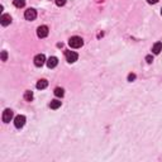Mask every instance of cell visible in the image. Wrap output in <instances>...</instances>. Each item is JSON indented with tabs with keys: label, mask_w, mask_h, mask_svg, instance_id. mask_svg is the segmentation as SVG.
<instances>
[{
	"label": "cell",
	"mask_w": 162,
	"mask_h": 162,
	"mask_svg": "<svg viewBox=\"0 0 162 162\" xmlns=\"http://www.w3.org/2000/svg\"><path fill=\"white\" fill-rule=\"evenodd\" d=\"M69 45L70 47H72V48H80V47L84 45V41H82L81 37H71L69 41Z\"/></svg>",
	"instance_id": "cell-1"
},
{
	"label": "cell",
	"mask_w": 162,
	"mask_h": 162,
	"mask_svg": "<svg viewBox=\"0 0 162 162\" xmlns=\"http://www.w3.org/2000/svg\"><path fill=\"white\" fill-rule=\"evenodd\" d=\"M77 58H79V55L76 53V52H73V51H66V60H67V62H69V63L76 62V61H77Z\"/></svg>",
	"instance_id": "cell-2"
},
{
	"label": "cell",
	"mask_w": 162,
	"mask_h": 162,
	"mask_svg": "<svg viewBox=\"0 0 162 162\" xmlns=\"http://www.w3.org/2000/svg\"><path fill=\"white\" fill-rule=\"evenodd\" d=\"M25 124V117L24 115H17L15 119H14V125H15V128H23Z\"/></svg>",
	"instance_id": "cell-3"
},
{
	"label": "cell",
	"mask_w": 162,
	"mask_h": 162,
	"mask_svg": "<svg viewBox=\"0 0 162 162\" xmlns=\"http://www.w3.org/2000/svg\"><path fill=\"white\" fill-rule=\"evenodd\" d=\"M45 63H46V56L45 55L39 53L34 57V65H36L37 67H42Z\"/></svg>",
	"instance_id": "cell-4"
},
{
	"label": "cell",
	"mask_w": 162,
	"mask_h": 162,
	"mask_svg": "<svg viewBox=\"0 0 162 162\" xmlns=\"http://www.w3.org/2000/svg\"><path fill=\"white\" fill-rule=\"evenodd\" d=\"M24 18L27 20H34L37 18V11L34 9H32V8H29V9L25 10L24 13Z\"/></svg>",
	"instance_id": "cell-5"
},
{
	"label": "cell",
	"mask_w": 162,
	"mask_h": 162,
	"mask_svg": "<svg viewBox=\"0 0 162 162\" xmlns=\"http://www.w3.org/2000/svg\"><path fill=\"white\" fill-rule=\"evenodd\" d=\"M37 36L39 38H45L48 36V27L47 25H41L37 29Z\"/></svg>",
	"instance_id": "cell-6"
},
{
	"label": "cell",
	"mask_w": 162,
	"mask_h": 162,
	"mask_svg": "<svg viewBox=\"0 0 162 162\" xmlns=\"http://www.w3.org/2000/svg\"><path fill=\"white\" fill-rule=\"evenodd\" d=\"M1 118H3V122L4 123H9L11 120V118H13V110H10V109H5Z\"/></svg>",
	"instance_id": "cell-7"
},
{
	"label": "cell",
	"mask_w": 162,
	"mask_h": 162,
	"mask_svg": "<svg viewBox=\"0 0 162 162\" xmlns=\"http://www.w3.org/2000/svg\"><path fill=\"white\" fill-rule=\"evenodd\" d=\"M0 23H1V25L7 27V25H9L11 23V17L9 14H3L1 18H0Z\"/></svg>",
	"instance_id": "cell-8"
},
{
	"label": "cell",
	"mask_w": 162,
	"mask_h": 162,
	"mask_svg": "<svg viewBox=\"0 0 162 162\" xmlns=\"http://www.w3.org/2000/svg\"><path fill=\"white\" fill-rule=\"evenodd\" d=\"M58 65V58L55 57V56H52V57H49L48 60H47V66H48V69H53Z\"/></svg>",
	"instance_id": "cell-9"
},
{
	"label": "cell",
	"mask_w": 162,
	"mask_h": 162,
	"mask_svg": "<svg viewBox=\"0 0 162 162\" xmlns=\"http://www.w3.org/2000/svg\"><path fill=\"white\" fill-rule=\"evenodd\" d=\"M161 51H162V43H161V42L155 43V45H153V47H152V52H153V53H155V55H158Z\"/></svg>",
	"instance_id": "cell-10"
},
{
	"label": "cell",
	"mask_w": 162,
	"mask_h": 162,
	"mask_svg": "<svg viewBox=\"0 0 162 162\" xmlns=\"http://www.w3.org/2000/svg\"><path fill=\"white\" fill-rule=\"evenodd\" d=\"M47 86H48V81L45 80V79H42V80H39L37 82V89H39V90L46 89Z\"/></svg>",
	"instance_id": "cell-11"
},
{
	"label": "cell",
	"mask_w": 162,
	"mask_h": 162,
	"mask_svg": "<svg viewBox=\"0 0 162 162\" xmlns=\"http://www.w3.org/2000/svg\"><path fill=\"white\" fill-rule=\"evenodd\" d=\"M60 107H61V101H60V100H52L51 104H49V108L55 109V110H56V109H58Z\"/></svg>",
	"instance_id": "cell-12"
},
{
	"label": "cell",
	"mask_w": 162,
	"mask_h": 162,
	"mask_svg": "<svg viewBox=\"0 0 162 162\" xmlns=\"http://www.w3.org/2000/svg\"><path fill=\"white\" fill-rule=\"evenodd\" d=\"M55 95L57 96V98H62V96L65 95V90L62 89V87H56L55 89Z\"/></svg>",
	"instance_id": "cell-13"
},
{
	"label": "cell",
	"mask_w": 162,
	"mask_h": 162,
	"mask_svg": "<svg viewBox=\"0 0 162 162\" xmlns=\"http://www.w3.org/2000/svg\"><path fill=\"white\" fill-rule=\"evenodd\" d=\"M13 4L17 8H23L25 5V0H13Z\"/></svg>",
	"instance_id": "cell-14"
},
{
	"label": "cell",
	"mask_w": 162,
	"mask_h": 162,
	"mask_svg": "<svg viewBox=\"0 0 162 162\" xmlns=\"http://www.w3.org/2000/svg\"><path fill=\"white\" fill-rule=\"evenodd\" d=\"M24 100H27V101H32L33 100V93L32 91H25L24 93Z\"/></svg>",
	"instance_id": "cell-15"
},
{
	"label": "cell",
	"mask_w": 162,
	"mask_h": 162,
	"mask_svg": "<svg viewBox=\"0 0 162 162\" xmlns=\"http://www.w3.org/2000/svg\"><path fill=\"white\" fill-rule=\"evenodd\" d=\"M56 1V5H58V7H63L65 4H66L67 0H55Z\"/></svg>",
	"instance_id": "cell-16"
},
{
	"label": "cell",
	"mask_w": 162,
	"mask_h": 162,
	"mask_svg": "<svg viewBox=\"0 0 162 162\" xmlns=\"http://www.w3.org/2000/svg\"><path fill=\"white\" fill-rule=\"evenodd\" d=\"M7 58H8L7 51H3V52H1V61H7Z\"/></svg>",
	"instance_id": "cell-17"
},
{
	"label": "cell",
	"mask_w": 162,
	"mask_h": 162,
	"mask_svg": "<svg viewBox=\"0 0 162 162\" xmlns=\"http://www.w3.org/2000/svg\"><path fill=\"white\" fill-rule=\"evenodd\" d=\"M135 80V75H134V73H129V75H128V81H134Z\"/></svg>",
	"instance_id": "cell-18"
},
{
	"label": "cell",
	"mask_w": 162,
	"mask_h": 162,
	"mask_svg": "<svg viewBox=\"0 0 162 162\" xmlns=\"http://www.w3.org/2000/svg\"><path fill=\"white\" fill-rule=\"evenodd\" d=\"M146 61H147V63H151L152 61H153V57L151 55H148V56H146Z\"/></svg>",
	"instance_id": "cell-19"
},
{
	"label": "cell",
	"mask_w": 162,
	"mask_h": 162,
	"mask_svg": "<svg viewBox=\"0 0 162 162\" xmlns=\"http://www.w3.org/2000/svg\"><path fill=\"white\" fill-rule=\"evenodd\" d=\"M147 1H148L149 4H156V3H158V0H147Z\"/></svg>",
	"instance_id": "cell-20"
},
{
	"label": "cell",
	"mask_w": 162,
	"mask_h": 162,
	"mask_svg": "<svg viewBox=\"0 0 162 162\" xmlns=\"http://www.w3.org/2000/svg\"><path fill=\"white\" fill-rule=\"evenodd\" d=\"M161 14H162V9H161Z\"/></svg>",
	"instance_id": "cell-21"
}]
</instances>
